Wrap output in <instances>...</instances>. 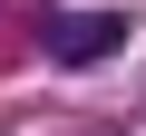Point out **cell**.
Segmentation results:
<instances>
[{"instance_id": "obj_1", "label": "cell", "mask_w": 146, "mask_h": 136, "mask_svg": "<svg viewBox=\"0 0 146 136\" xmlns=\"http://www.w3.org/2000/svg\"><path fill=\"white\" fill-rule=\"evenodd\" d=\"M127 49V20L117 10H68V20H49V58L58 68H98V58H117Z\"/></svg>"}]
</instances>
